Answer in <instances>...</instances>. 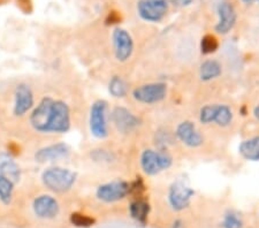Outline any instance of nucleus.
I'll return each mask as SVG.
<instances>
[{
  "mask_svg": "<svg viewBox=\"0 0 259 228\" xmlns=\"http://www.w3.org/2000/svg\"><path fill=\"white\" fill-rule=\"evenodd\" d=\"M70 222L76 227H90L95 223V219L89 217V215L83 214L80 212H75L70 215Z\"/></svg>",
  "mask_w": 259,
  "mask_h": 228,
  "instance_id": "obj_24",
  "label": "nucleus"
},
{
  "mask_svg": "<svg viewBox=\"0 0 259 228\" xmlns=\"http://www.w3.org/2000/svg\"><path fill=\"white\" fill-rule=\"evenodd\" d=\"M93 157L96 160H100V159L107 160V161L111 160V153L106 152L105 150H95Z\"/></svg>",
  "mask_w": 259,
  "mask_h": 228,
  "instance_id": "obj_28",
  "label": "nucleus"
},
{
  "mask_svg": "<svg viewBox=\"0 0 259 228\" xmlns=\"http://www.w3.org/2000/svg\"><path fill=\"white\" fill-rule=\"evenodd\" d=\"M219 22L215 26V31L218 34L225 35L232 30L236 23V12L231 3L221 2L218 5Z\"/></svg>",
  "mask_w": 259,
  "mask_h": 228,
  "instance_id": "obj_12",
  "label": "nucleus"
},
{
  "mask_svg": "<svg viewBox=\"0 0 259 228\" xmlns=\"http://www.w3.org/2000/svg\"><path fill=\"white\" fill-rule=\"evenodd\" d=\"M32 128L39 132L64 134L70 128V111L62 101L45 97L30 115Z\"/></svg>",
  "mask_w": 259,
  "mask_h": 228,
  "instance_id": "obj_1",
  "label": "nucleus"
},
{
  "mask_svg": "<svg viewBox=\"0 0 259 228\" xmlns=\"http://www.w3.org/2000/svg\"><path fill=\"white\" fill-rule=\"evenodd\" d=\"M131 214L132 217L135 219L136 221L141 223H145L146 219H148V215L150 212V205L149 203L146 202L143 198H137L131 204Z\"/></svg>",
  "mask_w": 259,
  "mask_h": 228,
  "instance_id": "obj_19",
  "label": "nucleus"
},
{
  "mask_svg": "<svg viewBox=\"0 0 259 228\" xmlns=\"http://www.w3.org/2000/svg\"><path fill=\"white\" fill-rule=\"evenodd\" d=\"M107 107V102L105 101H97L91 106L90 130L97 139H105L108 135Z\"/></svg>",
  "mask_w": 259,
  "mask_h": 228,
  "instance_id": "obj_5",
  "label": "nucleus"
},
{
  "mask_svg": "<svg viewBox=\"0 0 259 228\" xmlns=\"http://www.w3.org/2000/svg\"><path fill=\"white\" fill-rule=\"evenodd\" d=\"M219 48L218 39L214 35L207 34L202 38L200 41V50H202L203 55H211V53H214Z\"/></svg>",
  "mask_w": 259,
  "mask_h": 228,
  "instance_id": "obj_23",
  "label": "nucleus"
},
{
  "mask_svg": "<svg viewBox=\"0 0 259 228\" xmlns=\"http://www.w3.org/2000/svg\"><path fill=\"white\" fill-rule=\"evenodd\" d=\"M253 114H254V117H256L259 120V105L256 107V109H254Z\"/></svg>",
  "mask_w": 259,
  "mask_h": 228,
  "instance_id": "obj_33",
  "label": "nucleus"
},
{
  "mask_svg": "<svg viewBox=\"0 0 259 228\" xmlns=\"http://www.w3.org/2000/svg\"><path fill=\"white\" fill-rule=\"evenodd\" d=\"M242 2H243L244 4H253V3H259V0H242Z\"/></svg>",
  "mask_w": 259,
  "mask_h": 228,
  "instance_id": "obj_34",
  "label": "nucleus"
},
{
  "mask_svg": "<svg viewBox=\"0 0 259 228\" xmlns=\"http://www.w3.org/2000/svg\"><path fill=\"white\" fill-rule=\"evenodd\" d=\"M14 184L3 174H0V200L4 204H10L13 195Z\"/></svg>",
  "mask_w": 259,
  "mask_h": 228,
  "instance_id": "obj_22",
  "label": "nucleus"
},
{
  "mask_svg": "<svg viewBox=\"0 0 259 228\" xmlns=\"http://www.w3.org/2000/svg\"><path fill=\"white\" fill-rule=\"evenodd\" d=\"M19 5H20L21 8H22V11L27 12V13L31 12V2H30V0H19Z\"/></svg>",
  "mask_w": 259,
  "mask_h": 228,
  "instance_id": "obj_29",
  "label": "nucleus"
},
{
  "mask_svg": "<svg viewBox=\"0 0 259 228\" xmlns=\"http://www.w3.org/2000/svg\"><path fill=\"white\" fill-rule=\"evenodd\" d=\"M33 211L39 218L51 219L59 213V204L52 196L41 195L33 202Z\"/></svg>",
  "mask_w": 259,
  "mask_h": 228,
  "instance_id": "obj_15",
  "label": "nucleus"
},
{
  "mask_svg": "<svg viewBox=\"0 0 259 228\" xmlns=\"http://www.w3.org/2000/svg\"><path fill=\"white\" fill-rule=\"evenodd\" d=\"M121 21V14L119 12L112 11L108 13L107 18H106V24H116Z\"/></svg>",
  "mask_w": 259,
  "mask_h": 228,
  "instance_id": "obj_27",
  "label": "nucleus"
},
{
  "mask_svg": "<svg viewBox=\"0 0 259 228\" xmlns=\"http://www.w3.org/2000/svg\"><path fill=\"white\" fill-rule=\"evenodd\" d=\"M69 147L65 143H57L49 145V147L41 148L36 152L35 158L38 163H47V161H53L64 157L68 156Z\"/></svg>",
  "mask_w": 259,
  "mask_h": 228,
  "instance_id": "obj_16",
  "label": "nucleus"
},
{
  "mask_svg": "<svg viewBox=\"0 0 259 228\" xmlns=\"http://www.w3.org/2000/svg\"><path fill=\"white\" fill-rule=\"evenodd\" d=\"M112 121L119 131L128 134L141 124V120L124 107H115L112 112Z\"/></svg>",
  "mask_w": 259,
  "mask_h": 228,
  "instance_id": "obj_11",
  "label": "nucleus"
},
{
  "mask_svg": "<svg viewBox=\"0 0 259 228\" xmlns=\"http://www.w3.org/2000/svg\"><path fill=\"white\" fill-rule=\"evenodd\" d=\"M144 190H145V186H144L143 180H142V177H137V179L131 185V190H129V194L134 193V194L141 196V194L143 193Z\"/></svg>",
  "mask_w": 259,
  "mask_h": 228,
  "instance_id": "obj_26",
  "label": "nucleus"
},
{
  "mask_svg": "<svg viewBox=\"0 0 259 228\" xmlns=\"http://www.w3.org/2000/svg\"><path fill=\"white\" fill-rule=\"evenodd\" d=\"M8 149H10V153H15V155H19L20 153V148L15 144H11Z\"/></svg>",
  "mask_w": 259,
  "mask_h": 228,
  "instance_id": "obj_31",
  "label": "nucleus"
},
{
  "mask_svg": "<svg viewBox=\"0 0 259 228\" xmlns=\"http://www.w3.org/2000/svg\"><path fill=\"white\" fill-rule=\"evenodd\" d=\"M175 134L183 144L190 148H198L204 142L203 136L200 135L199 130L191 121H183L180 123Z\"/></svg>",
  "mask_w": 259,
  "mask_h": 228,
  "instance_id": "obj_13",
  "label": "nucleus"
},
{
  "mask_svg": "<svg viewBox=\"0 0 259 228\" xmlns=\"http://www.w3.org/2000/svg\"><path fill=\"white\" fill-rule=\"evenodd\" d=\"M113 48L115 58L121 62L127 61L134 51V41L129 32L124 29L116 28L113 31Z\"/></svg>",
  "mask_w": 259,
  "mask_h": 228,
  "instance_id": "obj_10",
  "label": "nucleus"
},
{
  "mask_svg": "<svg viewBox=\"0 0 259 228\" xmlns=\"http://www.w3.org/2000/svg\"><path fill=\"white\" fill-rule=\"evenodd\" d=\"M131 185L126 181L118 180L99 186L97 189V197L100 201L106 203H113L122 200L129 194Z\"/></svg>",
  "mask_w": 259,
  "mask_h": 228,
  "instance_id": "obj_8",
  "label": "nucleus"
},
{
  "mask_svg": "<svg viewBox=\"0 0 259 228\" xmlns=\"http://www.w3.org/2000/svg\"><path fill=\"white\" fill-rule=\"evenodd\" d=\"M199 120L205 124L215 122L220 127H227L233 120V111L229 106L220 105V104L206 105L200 110Z\"/></svg>",
  "mask_w": 259,
  "mask_h": 228,
  "instance_id": "obj_4",
  "label": "nucleus"
},
{
  "mask_svg": "<svg viewBox=\"0 0 259 228\" xmlns=\"http://www.w3.org/2000/svg\"><path fill=\"white\" fill-rule=\"evenodd\" d=\"M167 11V0H140L137 4V12L140 16L148 22H159L165 18Z\"/></svg>",
  "mask_w": 259,
  "mask_h": 228,
  "instance_id": "obj_6",
  "label": "nucleus"
},
{
  "mask_svg": "<svg viewBox=\"0 0 259 228\" xmlns=\"http://www.w3.org/2000/svg\"><path fill=\"white\" fill-rule=\"evenodd\" d=\"M172 163V157L165 151H154L148 149L141 156L142 169L148 175H157L158 173L168 169Z\"/></svg>",
  "mask_w": 259,
  "mask_h": 228,
  "instance_id": "obj_3",
  "label": "nucleus"
},
{
  "mask_svg": "<svg viewBox=\"0 0 259 228\" xmlns=\"http://www.w3.org/2000/svg\"><path fill=\"white\" fill-rule=\"evenodd\" d=\"M239 151L244 159L250 161L259 160V136L243 141L240 144Z\"/></svg>",
  "mask_w": 259,
  "mask_h": 228,
  "instance_id": "obj_18",
  "label": "nucleus"
},
{
  "mask_svg": "<svg viewBox=\"0 0 259 228\" xmlns=\"http://www.w3.org/2000/svg\"><path fill=\"white\" fill-rule=\"evenodd\" d=\"M169 2L172 3L174 6L186 7V6H189L190 4L193 3V0H169Z\"/></svg>",
  "mask_w": 259,
  "mask_h": 228,
  "instance_id": "obj_30",
  "label": "nucleus"
},
{
  "mask_svg": "<svg viewBox=\"0 0 259 228\" xmlns=\"http://www.w3.org/2000/svg\"><path fill=\"white\" fill-rule=\"evenodd\" d=\"M167 95V86L164 83H149L141 85L133 91V97L143 104H156L164 101Z\"/></svg>",
  "mask_w": 259,
  "mask_h": 228,
  "instance_id": "obj_7",
  "label": "nucleus"
},
{
  "mask_svg": "<svg viewBox=\"0 0 259 228\" xmlns=\"http://www.w3.org/2000/svg\"><path fill=\"white\" fill-rule=\"evenodd\" d=\"M224 228H242V220L234 213H228L224 219Z\"/></svg>",
  "mask_w": 259,
  "mask_h": 228,
  "instance_id": "obj_25",
  "label": "nucleus"
},
{
  "mask_svg": "<svg viewBox=\"0 0 259 228\" xmlns=\"http://www.w3.org/2000/svg\"><path fill=\"white\" fill-rule=\"evenodd\" d=\"M194 195L195 192L189 186H187L183 181L179 180L175 181L174 184L170 186L168 200L174 210L181 211L189 206L191 197H193Z\"/></svg>",
  "mask_w": 259,
  "mask_h": 228,
  "instance_id": "obj_9",
  "label": "nucleus"
},
{
  "mask_svg": "<svg viewBox=\"0 0 259 228\" xmlns=\"http://www.w3.org/2000/svg\"><path fill=\"white\" fill-rule=\"evenodd\" d=\"M108 90L110 94L113 97L116 98H122L128 94V84L126 81L119 76H114L110 81V85H108Z\"/></svg>",
  "mask_w": 259,
  "mask_h": 228,
  "instance_id": "obj_21",
  "label": "nucleus"
},
{
  "mask_svg": "<svg viewBox=\"0 0 259 228\" xmlns=\"http://www.w3.org/2000/svg\"><path fill=\"white\" fill-rule=\"evenodd\" d=\"M221 74V66L217 60H206L204 61L199 67V76L202 81L214 80Z\"/></svg>",
  "mask_w": 259,
  "mask_h": 228,
  "instance_id": "obj_20",
  "label": "nucleus"
},
{
  "mask_svg": "<svg viewBox=\"0 0 259 228\" xmlns=\"http://www.w3.org/2000/svg\"><path fill=\"white\" fill-rule=\"evenodd\" d=\"M0 174L10 179L13 184L20 179V167L6 153L0 155Z\"/></svg>",
  "mask_w": 259,
  "mask_h": 228,
  "instance_id": "obj_17",
  "label": "nucleus"
},
{
  "mask_svg": "<svg viewBox=\"0 0 259 228\" xmlns=\"http://www.w3.org/2000/svg\"><path fill=\"white\" fill-rule=\"evenodd\" d=\"M173 228H183V225H182V221H175L174 225H173Z\"/></svg>",
  "mask_w": 259,
  "mask_h": 228,
  "instance_id": "obj_32",
  "label": "nucleus"
},
{
  "mask_svg": "<svg viewBox=\"0 0 259 228\" xmlns=\"http://www.w3.org/2000/svg\"><path fill=\"white\" fill-rule=\"evenodd\" d=\"M43 184L54 193H65L72 188L76 181V174L69 169L51 167L44 171L41 175Z\"/></svg>",
  "mask_w": 259,
  "mask_h": 228,
  "instance_id": "obj_2",
  "label": "nucleus"
},
{
  "mask_svg": "<svg viewBox=\"0 0 259 228\" xmlns=\"http://www.w3.org/2000/svg\"><path fill=\"white\" fill-rule=\"evenodd\" d=\"M14 96V114L16 117H22L33 105V94L29 85L19 84L15 89Z\"/></svg>",
  "mask_w": 259,
  "mask_h": 228,
  "instance_id": "obj_14",
  "label": "nucleus"
}]
</instances>
